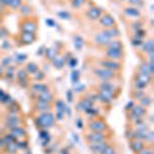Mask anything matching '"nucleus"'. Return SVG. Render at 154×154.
<instances>
[{
	"mask_svg": "<svg viewBox=\"0 0 154 154\" xmlns=\"http://www.w3.org/2000/svg\"><path fill=\"white\" fill-rule=\"evenodd\" d=\"M84 141L86 144H93L99 142H105V141H111L113 135L110 131H104V133H97V131H85L83 135Z\"/></svg>",
	"mask_w": 154,
	"mask_h": 154,
	"instance_id": "obj_6",
	"label": "nucleus"
},
{
	"mask_svg": "<svg viewBox=\"0 0 154 154\" xmlns=\"http://www.w3.org/2000/svg\"><path fill=\"white\" fill-rule=\"evenodd\" d=\"M34 101H41V102H45V103H49V104H54V100H56V97L53 93L51 91V88L48 89V91H41L39 94H36L33 98Z\"/></svg>",
	"mask_w": 154,
	"mask_h": 154,
	"instance_id": "obj_15",
	"label": "nucleus"
},
{
	"mask_svg": "<svg viewBox=\"0 0 154 154\" xmlns=\"http://www.w3.org/2000/svg\"><path fill=\"white\" fill-rule=\"evenodd\" d=\"M94 61L91 62L94 66L102 67V68L109 69L111 71L118 72V73H122L123 68H125V63L119 61H113V60H109L106 58H94Z\"/></svg>",
	"mask_w": 154,
	"mask_h": 154,
	"instance_id": "obj_4",
	"label": "nucleus"
},
{
	"mask_svg": "<svg viewBox=\"0 0 154 154\" xmlns=\"http://www.w3.org/2000/svg\"><path fill=\"white\" fill-rule=\"evenodd\" d=\"M134 78L138 79V80L142 81V82L148 84V85H151L153 82V76L150 75H146V74H142V73H138V72H134Z\"/></svg>",
	"mask_w": 154,
	"mask_h": 154,
	"instance_id": "obj_26",
	"label": "nucleus"
},
{
	"mask_svg": "<svg viewBox=\"0 0 154 154\" xmlns=\"http://www.w3.org/2000/svg\"><path fill=\"white\" fill-rule=\"evenodd\" d=\"M17 46H26L31 45L38 40V34L27 33V32H19L18 34L12 37Z\"/></svg>",
	"mask_w": 154,
	"mask_h": 154,
	"instance_id": "obj_7",
	"label": "nucleus"
},
{
	"mask_svg": "<svg viewBox=\"0 0 154 154\" xmlns=\"http://www.w3.org/2000/svg\"><path fill=\"white\" fill-rule=\"evenodd\" d=\"M39 28H40V22H39V19L36 14L27 17V18H20L18 21L19 32L38 34Z\"/></svg>",
	"mask_w": 154,
	"mask_h": 154,
	"instance_id": "obj_2",
	"label": "nucleus"
},
{
	"mask_svg": "<svg viewBox=\"0 0 154 154\" xmlns=\"http://www.w3.org/2000/svg\"><path fill=\"white\" fill-rule=\"evenodd\" d=\"M116 152H118L117 146H116L115 143L111 142L105 149H104L103 151H102L100 154H115Z\"/></svg>",
	"mask_w": 154,
	"mask_h": 154,
	"instance_id": "obj_33",
	"label": "nucleus"
},
{
	"mask_svg": "<svg viewBox=\"0 0 154 154\" xmlns=\"http://www.w3.org/2000/svg\"><path fill=\"white\" fill-rule=\"evenodd\" d=\"M11 134L16 139H19V141L26 139L27 135H28V134H27V131H26V130H25V128L22 125L16 126V128H11Z\"/></svg>",
	"mask_w": 154,
	"mask_h": 154,
	"instance_id": "obj_22",
	"label": "nucleus"
},
{
	"mask_svg": "<svg viewBox=\"0 0 154 154\" xmlns=\"http://www.w3.org/2000/svg\"><path fill=\"white\" fill-rule=\"evenodd\" d=\"M137 53L139 54H142V59L145 58L148 54H154V39L153 37H148L146 40L143 41V43L137 48Z\"/></svg>",
	"mask_w": 154,
	"mask_h": 154,
	"instance_id": "obj_12",
	"label": "nucleus"
},
{
	"mask_svg": "<svg viewBox=\"0 0 154 154\" xmlns=\"http://www.w3.org/2000/svg\"><path fill=\"white\" fill-rule=\"evenodd\" d=\"M33 77H31L32 80L36 81V82H42V81L45 79V73L44 72H42L41 70L37 71L34 75H32Z\"/></svg>",
	"mask_w": 154,
	"mask_h": 154,
	"instance_id": "obj_34",
	"label": "nucleus"
},
{
	"mask_svg": "<svg viewBox=\"0 0 154 154\" xmlns=\"http://www.w3.org/2000/svg\"><path fill=\"white\" fill-rule=\"evenodd\" d=\"M96 89L99 91L113 94L116 97H118L121 93V86L114 84V81H99V83L96 85Z\"/></svg>",
	"mask_w": 154,
	"mask_h": 154,
	"instance_id": "obj_8",
	"label": "nucleus"
},
{
	"mask_svg": "<svg viewBox=\"0 0 154 154\" xmlns=\"http://www.w3.org/2000/svg\"><path fill=\"white\" fill-rule=\"evenodd\" d=\"M8 14H9L8 9L5 8V7L2 6L1 4H0V17H1V18H5Z\"/></svg>",
	"mask_w": 154,
	"mask_h": 154,
	"instance_id": "obj_39",
	"label": "nucleus"
},
{
	"mask_svg": "<svg viewBox=\"0 0 154 154\" xmlns=\"http://www.w3.org/2000/svg\"><path fill=\"white\" fill-rule=\"evenodd\" d=\"M3 22H4V18H1V17H0V27L3 26Z\"/></svg>",
	"mask_w": 154,
	"mask_h": 154,
	"instance_id": "obj_43",
	"label": "nucleus"
},
{
	"mask_svg": "<svg viewBox=\"0 0 154 154\" xmlns=\"http://www.w3.org/2000/svg\"><path fill=\"white\" fill-rule=\"evenodd\" d=\"M131 89H136V91H145L146 88H149L148 84L142 82V81L138 80L136 78H131Z\"/></svg>",
	"mask_w": 154,
	"mask_h": 154,
	"instance_id": "obj_29",
	"label": "nucleus"
},
{
	"mask_svg": "<svg viewBox=\"0 0 154 154\" xmlns=\"http://www.w3.org/2000/svg\"><path fill=\"white\" fill-rule=\"evenodd\" d=\"M64 1H66V2H69V3H70V2L72 1V0H64Z\"/></svg>",
	"mask_w": 154,
	"mask_h": 154,
	"instance_id": "obj_45",
	"label": "nucleus"
},
{
	"mask_svg": "<svg viewBox=\"0 0 154 154\" xmlns=\"http://www.w3.org/2000/svg\"><path fill=\"white\" fill-rule=\"evenodd\" d=\"M20 18H27V17L35 16V8L29 2H24V4L21 6V8L18 11Z\"/></svg>",
	"mask_w": 154,
	"mask_h": 154,
	"instance_id": "obj_17",
	"label": "nucleus"
},
{
	"mask_svg": "<svg viewBox=\"0 0 154 154\" xmlns=\"http://www.w3.org/2000/svg\"><path fill=\"white\" fill-rule=\"evenodd\" d=\"M138 154H153V145H147L142 152L138 153Z\"/></svg>",
	"mask_w": 154,
	"mask_h": 154,
	"instance_id": "obj_38",
	"label": "nucleus"
},
{
	"mask_svg": "<svg viewBox=\"0 0 154 154\" xmlns=\"http://www.w3.org/2000/svg\"><path fill=\"white\" fill-rule=\"evenodd\" d=\"M4 73H5V68L0 64V79H2L4 77Z\"/></svg>",
	"mask_w": 154,
	"mask_h": 154,
	"instance_id": "obj_42",
	"label": "nucleus"
},
{
	"mask_svg": "<svg viewBox=\"0 0 154 154\" xmlns=\"http://www.w3.org/2000/svg\"><path fill=\"white\" fill-rule=\"evenodd\" d=\"M117 1H118V2H125L126 0H117Z\"/></svg>",
	"mask_w": 154,
	"mask_h": 154,
	"instance_id": "obj_44",
	"label": "nucleus"
},
{
	"mask_svg": "<svg viewBox=\"0 0 154 154\" xmlns=\"http://www.w3.org/2000/svg\"><path fill=\"white\" fill-rule=\"evenodd\" d=\"M94 106V103H91V101L88 100V99H86L85 97L82 99V100H80L77 103L76 105V108L78 111H82V112H86V111L88 110L89 108H91V107Z\"/></svg>",
	"mask_w": 154,
	"mask_h": 154,
	"instance_id": "obj_23",
	"label": "nucleus"
},
{
	"mask_svg": "<svg viewBox=\"0 0 154 154\" xmlns=\"http://www.w3.org/2000/svg\"><path fill=\"white\" fill-rule=\"evenodd\" d=\"M104 58L113 60V61H119L125 63L126 57L125 48V49H117V48H107L104 49Z\"/></svg>",
	"mask_w": 154,
	"mask_h": 154,
	"instance_id": "obj_10",
	"label": "nucleus"
},
{
	"mask_svg": "<svg viewBox=\"0 0 154 154\" xmlns=\"http://www.w3.org/2000/svg\"><path fill=\"white\" fill-rule=\"evenodd\" d=\"M25 0H11V4H9L8 11L9 12H18L21 6L24 4Z\"/></svg>",
	"mask_w": 154,
	"mask_h": 154,
	"instance_id": "obj_30",
	"label": "nucleus"
},
{
	"mask_svg": "<svg viewBox=\"0 0 154 154\" xmlns=\"http://www.w3.org/2000/svg\"><path fill=\"white\" fill-rule=\"evenodd\" d=\"M111 142H112V141H105V142L88 144V147L89 149V151H91L93 154H100Z\"/></svg>",
	"mask_w": 154,
	"mask_h": 154,
	"instance_id": "obj_19",
	"label": "nucleus"
},
{
	"mask_svg": "<svg viewBox=\"0 0 154 154\" xmlns=\"http://www.w3.org/2000/svg\"><path fill=\"white\" fill-rule=\"evenodd\" d=\"M103 12L104 9L101 6H99L98 4H95V5H93L91 7L84 11V17L91 22H97Z\"/></svg>",
	"mask_w": 154,
	"mask_h": 154,
	"instance_id": "obj_14",
	"label": "nucleus"
},
{
	"mask_svg": "<svg viewBox=\"0 0 154 154\" xmlns=\"http://www.w3.org/2000/svg\"><path fill=\"white\" fill-rule=\"evenodd\" d=\"M53 107H54L53 104L45 103V102H41V101H34L32 110H33V112H35V114H38V113L51 111L53 109Z\"/></svg>",
	"mask_w": 154,
	"mask_h": 154,
	"instance_id": "obj_16",
	"label": "nucleus"
},
{
	"mask_svg": "<svg viewBox=\"0 0 154 154\" xmlns=\"http://www.w3.org/2000/svg\"><path fill=\"white\" fill-rule=\"evenodd\" d=\"M0 4H1L2 6H4V7H5V8L8 9L9 4H11V0H2V1L0 2Z\"/></svg>",
	"mask_w": 154,
	"mask_h": 154,
	"instance_id": "obj_41",
	"label": "nucleus"
},
{
	"mask_svg": "<svg viewBox=\"0 0 154 154\" xmlns=\"http://www.w3.org/2000/svg\"><path fill=\"white\" fill-rule=\"evenodd\" d=\"M1 1H2V0H0V2H1Z\"/></svg>",
	"mask_w": 154,
	"mask_h": 154,
	"instance_id": "obj_47",
	"label": "nucleus"
},
{
	"mask_svg": "<svg viewBox=\"0 0 154 154\" xmlns=\"http://www.w3.org/2000/svg\"><path fill=\"white\" fill-rule=\"evenodd\" d=\"M115 154H120V153H119V151H118V152H116Z\"/></svg>",
	"mask_w": 154,
	"mask_h": 154,
	"instance_id": "obj_46",
	"label": "nucleus"
},
{
	"mask_svg": "<svg viewBox=\"0 0 154 154\" xmlns=\"http://www.w3.org/2000/svg\"><path fill=\"white\" fill-rule=\"evenodd\" d=\"M100 31L109 39H117L120 38V31H119L118 27H113V28L108 29H101Z\"/></svg>",
	"mask_w": 154,
	"mask_h": 154,
	"instance_id": "obj_21",
	"label": "nucleus"
},
{
	"mask_svg": "<svg viewBox=\"0 0 154 154\" xmlns=\"http://www.w3.org/2000/svg\"><path fill=\"white\" fill-rule=\"evenodd\" d=\"M91 72L99 81H117L122 78V73L111 71L98 66H91Z\"/></svg>",
	"mask_w": 154,
	"mask_h": 154,
	"instance_id": "obj_1",
	"label": "nucleus"
},
{
	"mask_svg": "<svg viewBox=\"0 0 154 154\" xmlns=\"http://www.w3.org/2000/svg\"><path fill=\"white\" fill-rule=\"evenodd\" d=\"M148 114V109L144 108V107L140 106L139 104H135L133 108L130 111L126 112V116H128V123L133 122L134 120L139 118H145V116Z\"/></svg>",
	"mask_w": 154,
	"mask_h": 154,
	"instance_id": "obj_9",
	"label": "nucleus"
},
{
	"mask_svg": "<svg viewBox=\"0 0 154 154\" xmlns=\"http://www.w3.org/2000/svg\"><path fill=\"white\" fill-rule=\"evenodd\" d=\"M116 1H117V0H116Z\"/></svg>",
	"mask_w": 154,
	"mask_h": 154,
	"instance_id": "obj_48",
	"label": "nucleus"
},
{
	"mask_svg": "<svg viewBox=\"0 0 154 154\" xmlns=\"http://www.w3.org/2000/svg\"><path fill=\"white\" fill-rule=\"evenodd\" d=\"M107 48H117V49H125V43L122 42L120 38L117 39H112L108 44L106 45V48L104 49Z\"/></svg>",
	"mask_w": 154,
	"mask_h": 154,
	"instance_id": "obj_28",
	"label": "nucleus"
},
{
	"mask_svg": "<svg viewBox=\"0 0 154 154\" xmlns=\"http://www.w3.org/2000/svg\"><path fill=\"white\" fill-rule=\"evenodd\" d=\"M134 105H135V101H131L130 103H128V105H126V106L125 107V110L126 111V112H128V111H130L131 109L133 108Z\"/></svg>",
	"mask_w": 154,
	"mask_h": 154,
	"instance_id": "obj_40",
	"label": "nucleus"
},
{
	"mask_svg": "<svg viewBox=\"0 0 154 154\" xmlns=\"http://www.w3.org/2000/svg\"><path fill=\"white\" fill-rule=\"evenodd\" d=\"M146 94L147 93H146L145 91H136V89H131V94H130V98L131 99V100L138 102L139 100H141V99H142Z\"/></svg>",
	"mask_w": 154,
	"mask_h": 154,
	"instance_id": "obj_32",
	"label": "nucleus"
},
{
	"mask_svg": "<svg viewBox=\"0 0 154 154\" xmlns=\"http://www.w3.org/2000/svg\"><path fill=\"white\" fill-rule=\"evenodd\" d=\"M16 80H17V83L19 84L21 88H28L31 84V77L27 71L23 68H19L17 69L16 71Z\"/></svg>",
	"mask_w": 154,
	"mask_h": 154,
	"instance_id": "obj_13",
	"label": "nucleus"
},
{
	"mask_svg": "<svg viewBox=\"0 0 154 154\" xmlns=\"http://www.w3.org/2000/svg\"><path fill=\"white\" fill-rule=\"evenodd\" d=\"M147 147V144L144 141H139V140H130L128 141V148L131 149V151L134 154H138Z\"/></svg>",
	"mask_w": 154,
	"mask_h": 154,
	"instance_id": "obj_18",
	"label": "nucleus"
},
{
	"mask_svg": "<svg viewBox=\"0 0 154 154\" xmlns=\"http://www.w3.org/2000/svg\"><path fill=\"white\" fill-rule=\"evenodd\" d=\"M147 145H153V142H154V137H153V130H149L147 133H146V136H145V140H144Z\"/></svg>",
	"mask_w": 154,
	"mask_h": 154,
	"instance_id": "obj_36",
	"label": "nucleus"
},
{
	"mask_svg": "<svg viewBox=\"0 0 154 154\" xmlns=\"http://www.w3.org/2000/svg\"><path fill=\"white\" fill-rule=\"evenodd\" d=\"M29 88L32 91L31 94H34V96H35L36 94H39V93H41V91H48V89H49L48 84H44L42 82H35L33 84H30Z\"/></svg>",
	"mask_w": 154,
	"mask_h": 154,
	"instance_id": "obj_24",
	"label": "nucleus"
},
{
	"mask_svg": "<svg viewBox=\"0 0 154 154\" xmlns=\"http://www.w3.org/2000/svg\"><path fill=\"white\" fill-rule=\"evenodd\" d=\"M97 22H98L99 26L102 27L101 29H108V28H113V27H118L115 18H114L110 12L105 11H104L102 16L99 18Z\"/></svg>",
	"mask_w": 154,
	"mask_h": 154,
	"instance_id": "obj_11",
	"label": "nucleus"
},
{
	"mask_svg": "<svg viewBox=\"0 0 154 154\" xmlns=\"http://www.w3.org/2000/svg\"><path fill=\"white\" fill-rule=\"evenodd\" d=\"M123 14H125L126 17L131 18V20H138L142 17V14H141L140 9H138L137 7H134V6H130V5H125L123 7Z\"/></svg>",
	"mask_w": 154,
	"mask_h": 154,
	"instance_id": "obj_20",
	"label": "nucleus"
},
{
	"mask_svg": "<svg viewBox=\"0 0 154 154\" xmlns=\"http://www.w3.org/2000/svg\"><path fill=\"white\" fill-rule=\"evenodd\" d=\"M88 1V0H72L70 2V6L74 11H80V9L84 8Z\"/></svg>",
	"mask_w": 154,
	"mask_h": 154,
	"instance_id": "obj_31",
	"label": "nucleus"
},
{
	"mask_svg": "<svg viewBox=\"0 0 154 154\" xmlns=\"http://www.w3.org/2000/svg\"><path fill=\"white\" fill-rule=\"evenodd\" d=\"M24 69L27 71V73H28L30 76L34 75V74H35L37 71L40 70V68H39L38 64L35 63V62H33V61H30V62H28V63L25 64Z\"/></svg>",
	"mask_w": 154,
	"mask_h": 154,
	"instance_id": "obj_25",
	"label": "nucleus"
},
{
	"mask_svg": "<svg viewBox=\"0 0 154 154\" xmlns=\"http://www.w3.org/2000/svg\"><path fill=\"white\" fill-rule=\"evenodd\" d=\"M126 5H130V6H134V7H137L140 5L141 3L144 4V0H126L125 1Z\"/></svg>",
	"mask_w": 154,
	"mask_h": 154,
	"instance_id": "obj_37",
	"label": "nucleus"
},
{
	"mask_svg": "<svg viewBox=\"0 0 154 154\" xmlns=\"http://www.w3.org/2000/svg\"><path fill=\"white\" fill-rule=\"evenodd\" d=\"M57 56H58V53H57V51H54V48H48V51H45V56H44V57H45L46 60H48V61L51 62Z\"/></svg>",
	"mask_w": 154,
	"mask_h": 154,
	"instance_id": "obj_35",
	"label": "nucleus"
},
{
	"mask_svg": "<svg viewBox=\"0 0 154 154\" xmlns=\"http://www.w3.org/2000/svg\"><path fill=\"white\" fill-rule=\"evenodd\" d=\"M86 130L88 131H97V133H104L110 131V126L103 117H91L86 123Z\"/></svg>",
	"mask_w": 154,
	"mask_h": 154,
	"instance_id": "obj_5",
	"label": "nucleus"
},
{
	"mask_svg": "<svg viewBox=\"0 0 154 154\" xmlns=\"http://www.w3.org/2000/svg\"><path fill=\"white\" fill-rule=\"evenodd\" d=\"M138 104L140 106L144 107V108L148 109L149 107L152 106V104H153V97L151 95H149V94H146L141 100L138 101Z\"/></svg>",
	"mask_w": 154,
	"mask_h": 154,
	"instance_id": "obj_27",
	"label": "nucleus"
},
{
	"mask_svg": "<svg viewBox=\"0 0 154 154\" xmlns=\"http://www.w3.org/2000/svg\"><path fill=\"white\" fill-rule=\"evenodd\" d=\"M34 125H35L39 130H48V128L56 126L57 117L51 111L35 114Z\"/></svg>",
	"mask_w": 154,
	"mask_h": 154,
	"instance_id": "obj_3",
	"label": "nucleus"
}]
</instances>
